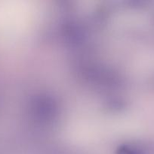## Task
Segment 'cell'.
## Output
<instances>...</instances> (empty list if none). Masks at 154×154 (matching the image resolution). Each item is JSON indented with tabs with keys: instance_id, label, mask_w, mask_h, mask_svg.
<instances>
[{
	"instance_id": "obj_1",
	"label": "cell",
	"mask_w": 154,
	"mask_h": 154,
	"mask_svg": "<svg viewBox=\"0 0 154 154\" xmlns=\"http://www.w3.org/2000/svg\"><path fill=\"white\" fill-rule=\"evenodd\" d=\"M7 110H8V99H7ZM5 126H7V123H6Z\"/></svg>"
}]
</instances>
